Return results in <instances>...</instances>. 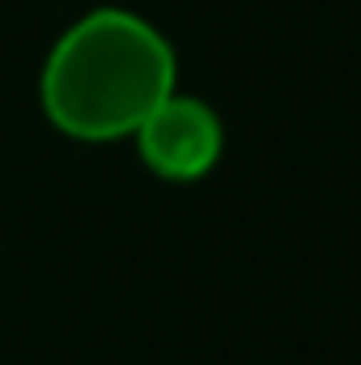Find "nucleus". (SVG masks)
I'll return each instance as SVG.
<instances>
[{
  "label": "nucleus",
  "instance_id": "1",
  "mask_svg": "<svg viewBox=\"0 0 361 365\" xmlns=\"http://www.w3.org/2000/svg\"><path fill=\"white\" fill-rule=\"evenodd\" d=\"M175 81L179 60L171 38L141 13L102 4L51 43L39 73V106L60 136L111 145L132 136L175 93Z\"/></svg>",
  "mask_w": 361,
  "mask_h": 365
},
{
  "label": "nucleus",
  "instance_id": "2",
  "mask_svg": "<svg viewBox=\"0 0 361 365\" xmlns=\"http://www.w3.org/2000/svg\"><path fill=\"white\" fill-rule=\"evenodd\" d=\"M141 162L149 166V175L166 182H195L213 175V166L225 153V128L221 115L191 93H171L162 98L145 123L132 132Z\"/></svg>",
  "mask_w": 361,
  "mask_h": 365
}]
</instances>
